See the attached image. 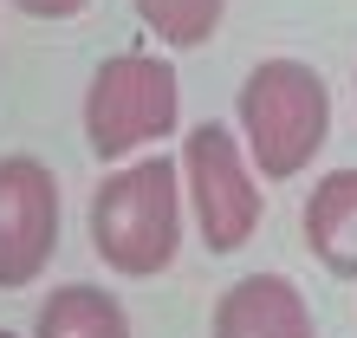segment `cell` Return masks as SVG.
Instances as JSON below:
<instances>
[{
	"instance_id": "obj_1",
	"label": "cell",
	"mask_w": 357,
	"mask_h": 338,
	"mask_svg": "<svg viewBox=\"0 0 357 338\" xmlns=\"http://www.w3.org/2000/svg\"><path fill=\"white\" fill-rule=\"evenodd\" d=\"M234 137L260 182H292L331 137V84L319 66L273 52L241 78Z\"/></svg>"
},
{
	"instance_id": "obj_2",
	"label": "cell",
	"mask_w": 357,
	"mask_h": 338,
	"mask_svg": "<svg viewBox=\"0 0 357 338\" xmlns=\"http://www.w3.org/2000/svg\"><path fill=\"white\" fill-rule=\"evenodd\" d=\"M182 176L169 156H137L117 163L91 189V247L111 273L150 280L169 273L182 254Z\"/></svg>"
},
{
	"instance_id": "obj_3",
	"label": "cell",
	"mask_w": 357,
	"mask_h": 338,
	"mask_svg": "<svg viewBox=\"0 0 357 338\" xmlns=\"http://www.w3.org/2000/svg\"><path fill=\"white\" fill-rule=\"evenodd\" d=\"M182 124V78L162 52H117L104 59L85 84V143L98 163H130L176 137Z\"/></svg>"
},
{
	"instance_id": "obj_4",
	"label": "cell",
	"mask_w": 357,
	"mask_h": 338,
	"mask_svg": "<svg viewBox=\"0 0 357 338\" xmlns=\"http://www.w3.org/2000/svg\"><path fill=\"white\" fill-rule=\"evenodd\" d=\"M176 176H182V215L195 221L208 254H241L260 235L266 196H260V176H254V163L241 150L234 124H215V117L195 124L182 137Z\"/></svg>"
},
{
	"instance_id": "obj_5",
	"label": "cell",
	"mask_w": 357,
	"mask_h": 338,
	"mask_svg": "<svg viewBox=\"0 0 357 338\" xmlns=\"http://www.w3.org/2000/svg\"><path fill=\"white\" fill-rule=\"evenodd\" d=\"M59 254V176L26 150L0 156V293L33 286Z\"/></svg>"
},
{
	"instance_id": "obj_6",
	"label": "cell",
	"mask_w": 357,
	"mask_h": 338,
	"mask_svg": "<svg viewBox=\"0 0 357 338\" xmlns=\"http://www.w3.org/2000/svg\"><path fill=\"white\" fill-rule=\"evenodd\" d=\"M208 338H319V319L286 273H241L215 300Z\"/></svg>"
},
{
	"instance_id": "obj_7",
	"label": "cell",
	"mask_w": 357,
	"mask_h": 338,
	"mask_svg": "<svg viewBox=\"0 0 357 338\" xmlns=\"http://www.w3.org/2000/svg\"><path fill=\"white\" fill-rule=\"evenodd\" d=\"M305 247L331 280H357V163H338L312 182L305 202Z\"/></svg>"
},
{
	"instance_id": "obj_8",
	"label": "cell",
	"mask_w": 357,
	"mask_h": 338,
	"mask_svg": "<svg viewBox=\"0 0 357 338\" xmlns=\"http://www.w3.org/2000/svg\"><path fill=\"white\" fill-rule=\"evenodd\" d=\"M33 338H130V312H123L117 293H104L91 280H66L39 300Z\"/></svg>"
},
{
	"instance_id": "obj_9",
	"label": "cell",
	"mask_w": 357,
	"mask_h": 338,
	"mask_svg": "<svg viewBox=\"0 0 357 338\" xmlns=\"http://www.w3.org/2000/svg\"><path fill=\"white\" fill-rule=\"evenodd\" d=\"M130 7L169 52H188V46H208V39L221 33L227 0H130Z\"/></svg>"
},
{
	"instance_id": "obj_10",
	"label": "cell",
	"mask_w": 357,
	"mask_h": 338,
	"mask_svg": "<svg viewBox=\"0 0 357 338\" xmlns=\"http://www.w3.org/2000/svg\"><path fill=\"white\" fill-rule=\"evenodd\" d=\"M26 20H72V13H85L91 0H13Z\"/></svg>"
},
{
	"instance_id": "obj_11",
	"label": "cell",
	"mask_w": 357,
	"mask_h": 338,
	"mask_svg": "<svg viewBox=\"0 0 357 338\" xmlns=\"http://www.w3.org/2000/svg\"><path fill=\"white\" fill-rule=\"evenodd\" d=\"M0 338H13V332H7V325H0Z\"/></svg>"
}]
</instances>
